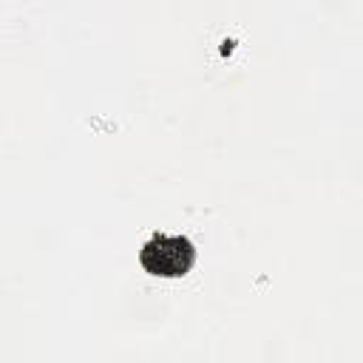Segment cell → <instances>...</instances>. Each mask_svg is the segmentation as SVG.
Segmentation results:
<instances>
[{"label": "cell", "mask_w": 363, "mask_h": 363, "mask_svg": "<svg viewBox=\"0 0 363 363\" xmlns=\"http://www.w3.org/2000/svg\"><path fill=\"white\" fill-rule=\"evenodd\" d=\"M142 267L150 275H162V278H182L193 269L196 264V247L190 238L184 235H162L156 233L139 252Z\"/></svg>", "instance_id": "cell-1"}]
</instances>
